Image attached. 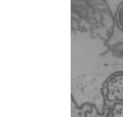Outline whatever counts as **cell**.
I'll use <instances>...</instances> for the list:
<instances>
[{
    "mask_svg": "<svg viewBox=\"0 0 123 117\" xmlns=\"http://www.w3.org/2000/svg\"><path fill=\"white\" fill-rule=\"evenodd\" d=\"M111 117H123V99H117L114 104Z\"/></svg>",
    "mask_w": 123,
    "mask_h": 117,
    "instance_id": "cell-1",
    "label": "cell"
},
{
    "mask_svg": "<svg viewBox=\"0 0 123 117\" xmlns=\"http://www.w3.org/2000/svg\"><path fill=\"white\" fill-rule=\"evenodd\" d=\"M115 21L117 26L123 31V3L117 8L115 15Z\"/></svg>",
    "mask_w": 123,
    "mask_h": 117,
    "instance_id": "cell-2",
    "label": "cell"
},
{
    "mask_svg": "<svg viewBox=\"0 0 123 117\" xmlns=\"http://www.w3.org/2000/svg\"><path fill=\"white\" fill-rule=\"evenodd\" d=\"M105 1L109 4L112 12L115 15L116 11H117V8L119 7V6L122 3H123V0H105Z\"/></svg>",
    "mask_w": 123,
    "mask_h": 117,
    "instance_id": "cell-3",
    "label": "cell"
}]
</instances>
